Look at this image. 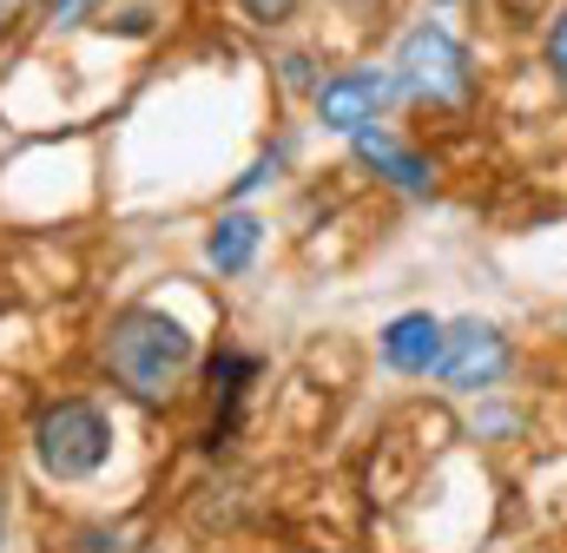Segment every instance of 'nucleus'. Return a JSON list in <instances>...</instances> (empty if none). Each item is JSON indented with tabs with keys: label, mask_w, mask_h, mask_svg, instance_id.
<instances>
[{
	"label": "nucleus",
	"mask_w": 567,
	"mask_h": 553,
	"mask_svg": "<svg viewBox=\"0 0 567 553\" xmlns=\"http://www.w3.org/2000/svg\"><path fill=\"white\" fill-rule=\"evenodd\" d=\"M100 356H106V376H113L133 403L158 409V403H172L178 383L192 376L198 336H192L178 316H165V310H152V303H133V310H120V316L106 323Z\"/></svg>",
	"instance_id": "nucleus-1"
},
{
	"label": "nucleus",
	"mask_w": 567,
	"mask_h": 553,
	"mask_svg": "<svg viewBox=\"0 0 567 553\" xmlns=\"http://www.w3.org/2000/svg\"><path fill=\"white\" fill-rule=\"evenodd\" d=\"M390 73L403 86V106H423V113H462L475 100V60L455 40V27H442V20H416L396 40Z\"/></svg>",
	"instance_id": "nucleus-2"
},
{
	"label": "nucleus",
	"mask_w": 567,
	"mask_h": 553,
	"mask_svg": "<svg viewBox=\"0 0 567 553\" xmlns=\"http://www.w3.org/2000/svg\"><path fill=\"white\" fill-rule=\"evenodd\" d=\"M106 455H113V421H106L100 403L66 396V403L40 409V421H33V461H40L47 481H86V474L106 468Z\"/></svg>",
	"instance_id": "nucleus-3"
},
{
	"label": "nucleus",
	"mask_w": 567,
	"mask_h": 553,
	"mask_svg": "<svg viewBox=\"0 0 567 553\" xmlns=\"http://www.w3.org/2000/svg\"><path fill=\"white\" fill-rule=\"evenodd\" d=\"M396 106H403V86H396L390 66H343V73H323V86L310 93L317 126L337 138H357L363 126H383Z\"/></svg>",
	"instance_id": "nucleus-4"
},
{
	"label": "nucleus",
	"mask_w": 567,
	"mask_h": 553,
	"mask_svg": "<svg viewBox=\"0 0 567 553\" xmlns=\"http://www.w3.org/2000/svg\"><path fill=\"white\" fill-rule=\"evenodd\" d=\"M508 369H515V343L502 336V323H488V316L449 323L442 363H435V383H442V389H455V396H488V389L508 383Z\"/></svg>",
	"instance_id": "nucleus-5"
},
{
	"label": "nucleus",
	"mask_w": 567,
	"mask_h": 553,
	"mask_svg": "<svg viewBox=\"0 0 567 553\" xmlns=\"http://www.w3.org/2000/svg\"><path fill=\"white\" fill-rule=\"evenodd\" d=\"M350 158L363 165V171H377L390 191H403V198H435V178H442V165L429 158L423 145H410L403 133H390V126H363V133L350 138Z\"/></svg>",
	"instance_id": "nucleus-6"
},
{
	"label": "nucleus",
	"mask_w": 567,
	"mask_h": 553,
	"mask_svg": "<svg viewBox=\"0 0 567 553\" xmlns=\"http://www.w3.org/2000/svg\"><path fill=\"white\" fill-rule=\"evenodd\" d=\"M442 336H449L442 316H429V310H403V316L383 323L377 349H383V363H390L396 376H435V363H442Z\"/></svg>",
	"instance_id": "nucleus-7"
},
{
	"label": "nucleus",
	"mask_w": 567,
	"mask_h": 553,
	"mask_svg": "<svg viewBox=\"0 0 567 553\" xmlns=\"http://www.w3.org/2000/svg\"><path fill=\"white\" fill-rule=\"evenodd\" d=\"M258 244H265V218H251V211L231 205V211L205 231V264H212L218 276H238V271H251Z\"/></svg>",
	"instance_id": "nucleus-8"
},
{
	"label": "nucleus",
	"mask_w": 567,
	"mask_h": 553,
	"mask_svg": "<svg viewBox=\"0 0 567 553\" xmlns=\"http://www.w3.org/2000/svg\"><path fill=\"white\" fill-rule=\"evenodd\" d=\"M284 165H290V138H278V145H271L265 158H251V165H245V171L231 178V191H225V198H231V205H245L251 191H265V185H278V178H284Z\"/></svg>",
	"instance_id": "nucleus-9"
},
{
	"label": "nucleus",
	"mask_w": 567,
	"mask_h": 553,
	"mask_svg": "<svg viewBox=\"0 0 567 553\" xmlns=\"http://www.w3.org/2000/svg\"><path fill=\"white\" fill-rule=\"evenodd\" d=\"M271 73H278V86L290 100H310L317 86H323V73H317V53H303V46H284L278 60H271Z\"/></svg>",
	"instance_id": "nucleus-10"
},
{
	"label": "nucleus",
	"mask_w": 567,
	"mask_h": 553,
	"mask_svg": "<svg viewBox=\"0 0 567 553\" xmlns=\"http://www.w3.org/2000/svg\"><path fill=\"white\" fill-rule=\"evenodd\" d=\"M542 66H548V80L567 93V0H561V13L548 20V40H542Z\"/></svg>",
	"instance_id": "nucleus-11"
},
{
	"label": "nucleus",
	"mask_w": 567,
	"mask_h": 553,
	"mask_svg": "<svg viewBox=\"0 0 567 553\" xmlns=\"http://www.w3.org/2000/svg\"><path fill=\"white\" fill-rule=\"evenodd\" d=\"M303 7H310V0H238V13H245L251 27H265V33H271V27H284V20H297Z\"/></svg>",
	"instance_id": "nucleus-12"
},
{
	"label": "nucleus",
	"mask_w": 567,
	"mask_h": 553,
	"mask_svg": "<svg viewBox=\"0 0 567 553\" xmlns=\"http://www.w3.org/2000/svg\"><path fill=\"white\" fill-rule=\"evenodd\" d=\"M93 13H100V0H47V7H40V20H47L53 33H66V27H86Z\"/></svg>",
	"instance_id": "nucleus-13"
},
{
	"label": "nucleus",
	"mask_w": 567,
	"mask_h": 553,
	"mask_svg": "<svg viewBox=\"0 0 567 553\" xmlns=\"http://www.w3.org/2000/svg\"><path fill=\"white\" fill-rule=\"evenodd\" d=\"M80 553H126V534H120V528H113V534H106V528H86V534H80Z\"/></svg>",
	"instance_id": "nucleus-14"
},
{
	"label": "nucleus",
	"mask_w": 567,
	"mask_h": 553,
	"mask_svg": "<svg viewBox=\"0 0 567 553\" xmlns=\"http://www.w3.org/2000/svg\"><path fill=\"white\" fill-rule=\"evenodd\" d=\"M106 33H126V40H145V33H152V13H145V7H133V13L106 20Z\"/></svg>",
	"instance_id": "nucleus-15"
},
{
	"label": "nucleus",
	"mask_w": 567,
	"mask_h": 553,
	"mask_svg": "<svg viewBox=\"0 0 567 553\" xmlns=\"http://www.w3.org/2000/svg\"><path fill=\"white\" fill-rule=\"evenodd\" d=\"M13 7H20V0H0V20H7V13H13Z\"/></svg>",
	"instance_id": "nucleus-16"
},
{
	"label": "nucleus",
	"mask_w": 567,
	"mask_h": 553,
	"mask_svg": "<svg viewBox=\"0 0 567 553\" xmlns=\"http://www.w3.org/2000/svg\"><path fill=\"white\" fill-rule=\"evenodd\" d=\"M435 7H455V0H435Z\"/></svg>",
	"instance_id": "nucleus-17"
}]
</instances>
